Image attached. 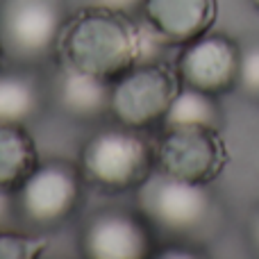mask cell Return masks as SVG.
<instances>
[{
  "label": "cell",
  "instance_id": "cell-1",
  "mask_svg": "<svg viewBox=\"0 0 259 259\" xmlns=\"http://www.w3.org/2000/svg\"><path fill=\"white\" fill-rule=\"evenodd\" d=\"M148 39L127 12L87 5L68 12L55 48L57 64L105 82L146 59Z\"/></svg>",
  "mask_w": 259,
  "mask_h": 259
},
{
  "label": "cell",
  "instance_id": "cell-18",
  "mask_svg": "<svg viewBox=\"0 0 259 259\" xmlns=\"http://www.w3.org/2000/svg\"><path fill=\"white\" fill-rule=\"evenodd\" d=\"M16 219L14 193H0V225H12Z\"/></svg>",
  "mask_w": 259,
  "mask_h": 259
},
{
  "label": "cell",
  "instance_id": "cell-12",
  "mask_svg": "<svg viewBox=\"0 0 259 259\" xmlns=\"http://www.w3.org/2000/svg\"><path fill=\"white\" fill-rule=\"evenodd\" d=\"M46 105V87L30 66L0 71V123H23L36 118Z\"/></svg>",
  "mask_w": 259,
  "mask_h": 259
},
{
  "label": "cell",
  "instance_id": "cell-4",
  "mask_svg": "<svg viewBox=\"0 0 259 259\" xmlns=\"http://www.w3.org/2000/svg\"><path fill=\"white\" fill-rule=\"evenodd\" d=\"M180 89L182 82L173 66L141 59L109 84V118L146 132L164 123Z\"/></svg>",
  "mask_w": 259,
  "mask_h": 259
},
{
  "label": "cell",
  "instance_id": "cell-19",
  "mask_svg": "<svg viewBox=\"0 0 259 259\" xmlns=\"http://www.w3.org/2000/svg\"><path fill=\"white\" fill-rule=\"evenodd\" d=\"M143 0H98V5H107V7L121 9V12H134V9L141 7Z\"/></svg>",
  "mask_w": 259,
  "mask_h": 259
},
{
  "label": "cell",
  "instance_id": "cell-16",
  "mask_svg": "<svg viewBox=\"0 0 259 259\" xmlns=\"http://www.w3.org/2000/svg\"><path fill=\"white\" fill-rule=\"evenodd\" d=\"M239 87H241L250 98H259V44L241 48Z\"/></svg>",
  "mask_w": 259,
  "mask_h": 259
},
{
  "label": "cell",
  "instance_id": "cell-3",
  "mask_svg": "<svg viewBox=\"0 0 259 259\" xmlns=\"http://www.w3.org/2000/svg\"><path fill=\"white\" fill-rule=\"evenodd\" d=\"M84 187L87 182L77 161L64 157L39 161L25 182L14 191L18 223L34 232L62 228L82 207Z\"/></svg>",
  "mask_w": 259,
  "mask_h": 259
},
{
  "label": "cell",
  "instance_id": "cell-14",
  "mask_svg": "<svg viewBox=\"0 0 259 259\" xmlns=\"http://www.w3.org/2000/svg\"><path fill=\"white\" fill-rule=\"evenodd\" d=\"M221 123L223 112L216 103V96L182 84L161 125H207L221 130Z\"/></svg>",
  "mask_w": 259,
  "mask_h": 259
},
{
  "label": "cell",
  "instance_id": "cell-7",
  "mask_svg": "<svg viewBox=\"0 0 259 259\" xmlns=\"http://www.w3.org/2000/svg\"><path fill=\"white\" fill-rule=\"evenodd\" d=\"M155 143V170L166 178L209 187L225 170L230 152L221 130L207 125H161Z\"/></svg>",
  "mask_w": 259,
  "mask_h": 259
},
{
  "label": "cell",
  "instance_id": "cell-17",
  "mask_svg": "<svg viewBox=\"0 0 259 259\" xmlns=\"http://www.w3.org/2000/svg\"><path fill=\"white\" fill-rule=\"evenodd\" d=\"M152 257L155 259H198L202 255L191 250V248L184 246V243H170V246H157Z\"/></svg>",
  "mask_w": 259,
  "mask_h": 259
},
{
  "label": "cell",
  "instance_id": "cell-15",
  "mask_svg": "<svg viewBox=\"0 0 259 259\" xmlns=\"http://www.w3.org/2000/svg\"><path fill=\"white\" fill-rule=\"evenodd\" d=\"M50 248L46 232L0 225V259H39Z\"/></svg>",
  "mask_w": 259,
  "mask_h": 259
},
{
  "label": "cell",
  "instance_id": "cell-10",
  "mask_svg": "<svg viewBox=\"0 0 259 259\" xmlns=\"http://www.w3.org/2000/svg\"><path fill=\"white\" fill-rule=\"evenodd\" d=\"M148 30L168 46H187L207 34L219 18V0H143Z\"/></svg>",
  "mask_w": 259,
  "mask_h": 259
},
{
  "label": "cell",
  "instance_id": "cell-13",
  "mask_svg": "<svg viewBox=\"0 0 259 259\" xmlns=\"http://www.w3.org/2000/svg\"><path fill=\"white\" fill-rule=\"evenodd\" d=\"M39 148L23 123H0V193H14L39 166Z\"/></svg>",
  "mask_w": 259,
  "mask_h": 259
},
{
  "label": "cell",
  "instance_id": "cell-22",
  "mask_svg": "<svg viewBox=\"0 0 259 259\" xmlns=\"http://www.w3.org/2000/svg\"><path fill=\"white\" fill-rule=\"evenodd\" d=\"M250 5H252L255 9H259V0H250Z\"/></svg>",
  "mask_w": 259,
  "mask_h": 259
},
{
  "label": "cell",
  "instance_id": "cell-20",
  "mask_svg": "<svg viewBox=\"0 0 259 259\" xmlns=\"http://www.w3.org/2000/svg\"><path fill=\"white\" fill-rule=\"evenodd\" d=\"M248 234H250V243H252V248L259 252V211L255 216H252V221H250V230H248Z\"/></svg>",
  "mask_w": 259,
  "mask_h": 259
},
{
  "label": "cell",
  "instance_id": "cell-2",
  "mask_svg": "<svg viewBox=\"0 0 259 259\" xmlns=\"http://www.w3.org/2000/svg\"><path fill=\"white\" fill-rule=\"evenodd\" d=\"M77 166L84 182L107 196L137 193L155 173V143L118 123L98 127L82 143Z\"/></svg>",
  "mask_w": 259,
  "mask_h": 259
},
{
  "label": "cell",
  "instance_id": "cell-21",
  "mask_svg": "<svg viewBox=\"0 0 259 259\" xmlns=\"http://www.w3.org/2000/svg\"><path fill=\"white\" fill-rule=\"evenodd\" d=\"M5 64H7V57H5V50H3V44H0V71L5 68Z\"/></svg>",
  "mask_w": 259,
  "mask_h": 259
},
{
  "label": "cell",
  "instance_id": "cell-6",
  "mask_svg": "<svg viewBox=\"0 0 259 259\" xmlns=\"http://www.w3.org/2000/svg\"><path fill=\"white\" fill-rule=\"evenodd\" d=\"M137 202L152 228L178 239L205 230L216 211L207 184L182 182L157 170L137 189Z\"/></svg>",
  "mask_w": 259,
  "mask_h": 259
},
{
  "label": "cell",
  "instance_id": "cell-11",
  "mask_svg": "<svg viewBox=\"0 0 259 259\" xmlns=\"http://www.w3.org/2000/svg\"><path fill=\"white\" fill-rule=\"evenodd\" d=\"M109 84L112 82L98 80V77L57 64L53 98L55 105L62 109V114H66L73 121H100L109 116Z\"/></svg>",
  "mask_w": 259,
  "mask_h": 259
},
{
  "label": "cell",
  "instance_id": "cell-8",
  "mask_svg": "<svg viewBox=\"0 0 259 259\" xmlns=\"http://www.w3.org/2000/svg\"><path fill=\"white\" fill-rule=\"evenodd\" d=\"M80 250L87 259H148L155 255V228L141 211L105 207L84 221Z\"/></svg>",
  "mask_w": 259,
  "mask_h": 259
},
{
  "label": "cell",
  "instance_id": "cell-9",
  "mask_svg": "<svg viewBox=\"0 0 259 259\" xmlns=\"http://www.w3.org/2000/svg\"><path fill=\"white\" fill-rule=\"evenodd\" d=\"M239 68L241 46L232 36L211 30L182 46L175 62V71L184 87L216 98L239 87Z\"/></svg>",
  "mask_w": 259,
  "mask_h": 259
},
{
  "label": "cell",
  "instance_id": "cell-5",
  "mask_svg": "<svg viewBox=\"0 0 259 259\" xmlns=\"http://www.w3.org/2000/svg\"><path fill=\"white\" fill-rule=\"evenodd\" d=\"M66 16L64 0H0V44L7 62L30 68L48 62Z\"/></svg>",
  "mask_w": 259,
  "mask_h": 259
}]
</instances>
